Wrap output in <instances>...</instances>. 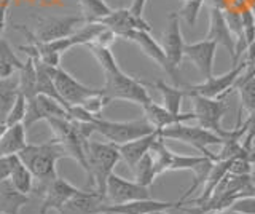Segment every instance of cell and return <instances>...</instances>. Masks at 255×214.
Instances as JSON below:
<instances>
[{
	"mask_svg": "<svg viewBox=\"0 0 255 214\" xmlns=\"http://www.w3.org/2000/svg\"><path fill=\"white\" fill-rule=\"evenodd\" d=\"M207 158H214V160H219L217 157H207V155H182V154H175L172 152L171 155V163H169V171H183L188 170L191 171L198 166L199 163H203Z\"/></svg>",
	"mask_w": 255,
	"mask_h": 214,
	"instance_id": "1f68e13d",
	"label": "cell"
},
{
	"mask_svg": "<svg viewBox=\"0 0 255 214\" xmlns=\"http://www.w3.org/2000/svg\"><path fill=\"white\" fill-rule=\"evenodd\" d=\"M182 202H159L153 198H145V200L128 202L122 205H104L102 210L107 214H150L155 211H166L171 208H180Z\"/></svg>",
	"mask_w": 255,
	"mask_h": 214,
	"instance_id": "d6986e66",
	"label": "cell"
},
{
	"mask_svg": "<svg viewBox=\"0 0 255 214\" xmlns=\"http://www.w3.org/2000/svg\"><path fill=\"white\" fill-rule=\"evenodd\" d=\"M132 173H134V179L137 181L139 184L145 186V187H150L151 184H153L158 176H156V171H155L153 157H151L150 152H147L137 162V165L134 166Z\"/></svg>",
	"mask_w": 255,
	"mask_h": 214,
	"instance_id": "f546056e",
	"label": "cell"
},
{
	"mask_svg": "<svg viewBox=\"0 0 255 214\" xmlns=\"http://www.w3.org/2000/svg\"><path fill=\"white\" fill-rule=\"evenodd\" d=\"M203 3L204 0H187L185 5L179 11V16L185 19L190 27H193L196 24V19L199 16V10H201Z\"/></svg>",
	"mask_w": 255,
	"mask_h": 214,
	"instance_id": "e575fe53",
	"label": "cell"
},
{
	"mask_svg": "<svg viewBox=\"0 0 255 214\" xmlns=\"http://www.w3.org/2000/svg\"><path fill=\"white\" fill-rule=\"evenodd\" d=\"M207 40H212L217 45H222L225 48L231 59H233V66H236V37L230 30L225 16H223V10L209 6V27H207L206 37Z\"/></svg>",
	"mask_w": 255,
	"mask_h": 214,
	"instance_id": "9a60e30c",
	"label": "cell"
},
{
	"mask_svg": "<svg viewBox=\"0 0 255 214\" xmlns=\"http://www.w3.org/2000/svg\"><path fill=\"white\" fill-rule=\"evenodd\" d=\"M128 40L134 42L147 58H150L151 61H155L167 75H171L174 78V82H175V86H180V80L177 77V72H175V70L169 66L163 46L159 45L153 37H151V32H147V30H134V32L128 37Z\"/></svg>",
	"mask_w": 255,
	"mask_h": 214,
	"instance_id": "2e32d148",
	"label": "cell"
},
{
	"mask_svg": "<svg viewBox=\"0 0 255 214\" xmlns=\"http://www.w3.org/2000/svg\"><path fill=\"white\" fill-rule=\"evenodd\" d=\"M26 114H27V98L24 96L22 93H19L13 107L10 109V112H8V115L5 118V125L11 126L16 123H22L24 118H26Z\"/></svg>",
	"mask_w": 255,
	"mask_h": 214,
	"instance_id": "836d02e7",
	"label": "cell"
},
{
	"mask_svg": "<svg viewBox=\"0 0 255 214\" xmlns=\"http://www.w3.org/2000/svg\"><path fill=\"white\" fill-rule=\"evenodd\" d=\"M29 203V197L18 192L10 179L0 182V211L5 214H19V211Z\"/></svg>",
	"mask_w": 255,
	"mask_h": 214,
	"instance_id": "603a6c76",
	"label": "cell"
},
{
	"mask_svg": "<svg viewBox=\"0 0 255 214\" xmlns=\"http://www.w3.org/2000/svg\"><path fill=\"white\" fill-rule=\"evenodd\" d=\"M18 155H10V157H0V182L5 179H10V174L14 168L16 162H18Z\"/></svg>",
	"mask_w": 255,
	"mask_h": 214,
	"instance_id": "f35d334b",
	"label": "cell"
},
{
	"mask_svg": "<svg viewBox=\"0 0 255 214\" xmlns=\"http://www.w3.org/2000/svg\"><path fill=\"white\" fill-rule=\"evenodd\" d=\"M19 93V77L16 74L0 78V123H5V118Z\"/></svg>",
	"mask_w": 255,
	"mask_h": 214,
	"instance_id": "cb8c5ba5",
	"label": "cell"
},
{
	"mask_svg": "<svg viewBox=\"0 0 255 214\" xmlns=\"http://www.w3.org/2000/svg\"><path fill=\"white\" fill-rule=\"evenodd\" d=\"M35 85H37V67H35V61L29 58L24 61V66L19 70V91L26 96L27 99L34 98L37 91H35Z\"/></svg>",
	"mask_w": 255,
	"mask_h": 214,
	"instance_id": "83f0119b",
	"label": "cell"
},
{
	"mask_svg": "<svg viewBox=\"0 0 255 214\" xmlns=\"http://www.w3.org/2000/svg\"><path fill=\"white\" fill-rule=\"evenodd\" d=\"M80 189L70 184L62 178H56L50 184L43 187V200L40 206V214H46L50 211H59L72 197L77 195Z\"/></svg>",
	"mask_w": 255,
	"mask_h": 214,
	"instance_id": "e0dca14e",
	"label": "cell"
},
{
	"mask_svg": "<svg viewBox=\"0 0 255 214\" xmlns=\"http://www.w3.org/2000/svg\"><path fill=\"white\" fill-rule=\"evenodd\" d=\"M187 96L191 99V104H193V114H195V120H198L199 126H203L206 130H211L215 134H219L220 138L228 139L238 136V134H244L247 131L246 123L241 125L239 128L233 130H225L222 128V118L227 114V102L220 99V98H206L201 94H195V93H187Z\"/></svg>",
	"mask_w": 255,
	"mask_h": 214,
	"instance_id": "3957f363",
	"label": "cell"
},
{
	"mask_svg": "<svg viewBox=\"0 0 255 214\" xmlns=\"http://www.w3.org/2000/svg\"><path fill=\"white\" fill-rule=\"evenodd\" d=\"M158 136H159V130L147 134V136H142L139 139H134V141L117 146L120 155H122L125 163L129 166L131 171L134 170V166L137 165V162L140 160V158L147 152H150V149H151V146H153V142L158 139Z\"/></svg>",
	"mask_w": 255,
	"mask_h": 214,
	"instance_id": "44dd1931",
	"label": "cell"
},
{
	"mask_svg": "<svg viewBox=\"0 0 255 214\" xmlns=\"http://www.w3.org/2000/svg\"><path fill=\"white\" fill-rule=\"evenodd\" d=\"M34 181L35 179H34V176H32V173L29 171V168L18 158V162H16L14 168L10 174L11 186L18 190V192H21L22 195L29 197L32 189H34Z\"/></svg>",
	"mask_w": 255,
	"mask_h": 214,
	"instance_id": "4316f807",
	"label": "cell"
},
{
	"mask_svg": "<svg viewBox=\"0 0 255 214\" xmlns=\"http://www.w3.org/2000/svg\"><path fill=\"white\" fill-rule=\"evenodd\" d=\"M78 3L85 22H99L112 11L106 0H78Z\"/></svg>",
	"mask_w": 255,
	"mask_h": 214,
	"instance_id": "f1b7e54d",
	"label": "cell"
},
{
	"mask_svg": "<svg viewBox=\"0 0 255 214\" xmlns=\"http://www.w3.org/2000/svg\"><path fill=\"white\" fill-rule=\"evenodd\" d=\"M142 109H143V117H145V120L153 126L155 130H163V128H167V126H172L177 123H187L190 120H195L193 112L172 114L164 106L156 104L155 101H150L148 104H145Z\"/></svg>",
	"mask_w": 255,
	"mask_h": 214,
	"instance_id": "ffe728a7",
	"label": "cell"
},
{
	"mask_svg": "<svg viewBox=\"0 0 255 214\" xmlns=\"http://www.w3.org/2000/svg\"><path fill=\"white\" fill-rule=\"evenodd\" d=\"M246 69H247V62H246V59H243L225 74L204 78V82L198 83V85H180V86L187 93L201 94V96H206V98H220L233 88L236 82L239 80V77L244 74Z\"/></svg>",
	"mask_w": 255,
	"mask_h": 214,
	"instance_id": "52a82bcc",
	"label": "cell"
},
{
	"mask_svg": "<svg viewBox=\"0 0 255 214\" xmlns=\"http://www.w3.org/2000/svg\"><path fill=\"white\" fill-rule=\"evenodd\" d=\"M91 123L94 126V133H99L101 136H104L109 142L115 146L139 139L142 136H147V134L156 131L145 120V117L140 118V120H131V122H112V120H106L102 117H94Z\"/></svg>",
	"mask_w": 255,
	"mask_h": 214,
	"instance_id": "5b68a950",
	"label": "cell"
},
{
	"mask_svg": "<svg viewBox=\"0 0 255 214\" xmlns=\"http://www.w3.org/2000/svg\"><path fill=\"white\" fill-rule=\"evenodd\" d=\"M145 86H153L156 88L163 96V106L172 114H180V106H182V99L187 96V91L182 88V86H171L163 80H156L153 83H145L142 82Z\"/></svg>",
	"mask_w": 255,
	"mask_h": 214,
	"instance_id": "d4e9b609",
	"label": "cell"
},
{
	"mask_svg": "<svg viewBox=\"0 0 255 214\" xmlns=\"http://www.w3.org/2000/svg\"><path fill=\"white\" fill-rule=\"evenodd\" d=\"M11 0H0V38H3L5 26H6V14H8V6H10Z\"/></svg>",
	"mask_w": 255,
	"mask_h": 214,
	"instance_id": "ab89813d",
	"label": "cell"
},
{
	"mask_svg": "<svg viewBox=\"0 0 255 214\" xmlns=\"http://www.w3.org/2000/svg\"><path fill=\"white\" fill-rule=\"evenodd\" d=\"M99 22L109 27L117 37L126 38V40L134 30H147V32H151V26L143 19V16H137L129 8L112 10L110 14L102 18Z\"/></svg>",
	"mask_w": 255,
	"mask_h": 214,
	"instance_id": "7c38bea8",
	"label": "cell"
},
{
	"mask_svg": "<svg viewBox=\"0 0 255 214\" xmlns=\"http://www.w3.org/2000/svg\"><path fill=\"white\" fill-rule=\"evenodd\" d=\"M251 8H252V11L255 13V0H252V5H251Z\"/></svg>",
	"mask_w": 255,
	"mask_h": 214,
	"instance_id": "bcb514c9",
	"label": "cell"
},
{
	"mask_svg": "<svg viewBox=\"0 0 255 214\" xmlns=\"http://www.w3.org/2000/svg\"><path fill=\"white\" fill-rule=\"evenodd\" d=\"M107 205L106 195L98 190H80L58 211L59 214H98L102 206Z\"/></svg>",
	"mask_w": 255,
	"mask_h": 214,
	"instance_id": "ac0fdd59",
	"label": "cell"
},
{
	"mask_svg": "<svg viewBox=\"0 0 255 214\" xmlns=\"http://www.w3.org/2000/svg\"><path fill=\"white\" fill-rule=\"evenodd\" d=\"M29 144L26 139V126L24 123H16L6 126V130L0 136V157L18 155Z\"/></svg>",
	"mask_w": 255,
	"mask_h": 214,
	"instance_id": "7402d4cb",
	"label": "cell"
},
{
	"mask_svg": "<svg viewBox=\"0 0 255 214\" xmlns=\"http://www.w3.org/2000/svg\"><path fill=\"white\" fill-rule=\"evenodd\" d=\"M214 162H217V160H214V158H207V160H204L203 163H199L198 166H195V168L191 170V173H193V184H191V187L182 195L180 202H183L187 197H190L191 194H193L195 190H198L201 186H204V182H206L207 176H209V173L212 170Z\"/></svg>",
	"mask_w": 255,
	"mask_h": 214,
	"instance_id": "d6a6232c",
	"label": "cell"
},
{
	"mask_svg": "<svg viewBox=\"0 0 255 214\" xmlns=\"http://www.w3.org/2000/svg\"><path fill=\"white\" fill-rule=\"evenodd\" d=\"M0 214H5V213H2V211H0Z\"/></svg>",
	"mask_w": 255,
	"mask_h": 214,
	"instance_id": "c3c4849f",
	"label": "cell"
},
{
	"mask_svg": "<svg viewBox=\"0 0 255 214\" xmlns=\"http://www.w3.org/2000/svg\"><path fill=\"white\" fill-rule=\"evenodd\" d=\"M228 210H233L243 214H255V195L241 197L230 206Z\"/></svg>",
	"mask_w": 255,
	"mask_h": 214,
	"instance_id": "74e56055",
	"label": "cell"
},
{
	"mask_svg": "<svg viewBox=\"0 0 255 214\" xmlns=\"http://www.w3.org/2000/svg\"><path fill=\"white\" fill-rule=\"evenodd\" d=\"M161 46L166 53L169 66L177 72L180 62L183 59V46H185V42H183V37H182V30H180L179 13L167 14V26L163 34Z\"/></svg>",
	"mask_w": 255,
	"mask_h": 214,
	"instance_id": "4fadbf2b",
	"label": "cell"
},
{
	"mask_svg": "<svg viewBox=\"0 0 255 214\" xmlns=\"http://www.w3.org/2000/svg\"><path fill=\"white\" fill-rule=\"evenodd\" d=\"M252 165L254 163L246 155H238L235 158H231L228 173L235 174V176H249L252 173Z\"/></svg>",
	"mask_w": 255,
	"mask_h": 214,
	"instance_id": "8d00e7d4",
	"label": "cell"
},
{
	"mask_svg": "<svg viewBox=\"0 0 255 214\" xmlns=\"http://www.w3.org/2000/svg\"><path fill=\"white\" fill-rule=\"evenodd\" d=\"M246 126H247L246 133L255 138V112L249 115V118H247V122H246Z\"/></svg>",
	"mask_w": 255,
	"mask_h": 214,
	"instance_id": "b9f144b4",
	"label": "cell"
},
{
	"mask_svg": "<svg viewBox=\"0 0 255 214\" xmlns=\"http://www.w3.org/2000/svg\"><path fill=\"white\" fill-rule=\"evenodd\" d=\"M159 134L164 139H172V141H179L183 144H188L191 147L198 149L203 155L207 157H217L209 152L211 146H222L225 139L220 138L219 134H215L211 130H206L203 126H190L185 123H177L172 126H167V128L159 130Z\"/></svg>",
	"mask_w": 255,
	"mask_h": 214,
	"instance_id": "8992f818",
	"label": "cell"
},
{
	"mask_svg": "<svg viewBox=\"0 0 255 214\" xmlns=\"http://www.w3.org/2000/svg\"><path fill=\"white\" fill-rule=\"evenodd\" d=\"M251 178H252V192L255 195V166L252 168V174H251Z\"/></svg>",
	"mask_w": 255,
	"mask_h": 214,
	"instance_id": "ee69618b",
	"label": "cell"
},
{
	"mask_svg": "<svg viewBox=\"0 0 255 214\" xmlns=\"http://www.w3.org/2000/svg\"><path fill=\"white\" fill-rule=\"evenodd\" d=\"M238 93H239V99H241V107H239V114L241 115L243 110H246L247 114H254L255 112V77L247 78L244 82H239L236 85Z\"/></svg>",
	"mask_w": 255,
	"mask_h": 214,
	"instance_id": "4dcf8cb0",
	"label": "cell"
},
{
	"mask_svg": "<svg viewBox=\"0 0 255 214\" xmlns=\"http://www.w3.org/2000/svg\"><path fill=\"white\" fill-rule=\"evenodd\" d=\"M120 160H122V155L115 144L90 141L88 144V168H90L88 178H90V184L94 187V190L106 195L107 179L114 173V168Z\"/></svg>",
	"mask_w": 255,
	"mask_h": 214,
	"instance_id": "277c9868",
	"label": "cell"
},
{
	"mask_svg": "<svg viewBox=\"0 0 255 214\" xmlns=\"http://www.w3.org/2000/svg\"><path fill=\"white\" fill-rule=\"evenodd\" d=\"M107 205H122L135 200H145L150 197L148 187L139 184L137 181H128L118 174L112 173L106 186Z\"/></svg>",
	"mask_w": 255,
	"mask_h": 214,
	"instance_id": "30bf717a",
	"label": "cell"
},
{
	"mask_svg": "<svg viewBox=\"0 0 255 214\" xmlns=\"http://www.w3.org/2000/svg\"><path fill=\"white\" fill-rule=\"evenodd\" d=\"M217 46V43L207 40V38L193 43H185V46H183V59H188L198 69V72L203 75V78H209L212 77Z\"/></svg>",
	"mask_w": 255,
	"mask_h": 214,
	"instance_id": "5bb4252c",
	"label": "cell"
},
{
	"mask_svg": "<svg viewBox=\"0 0 255 214\" xmlns=\"http://www.w3.org/2000/svg\"><path fill=\"white\" fill-rule=\"evenodd\" d=\"M19 160L27 166L29 171L37 182L42 184V189L58 178L56 165L58 160L67 157L62 146L54 138L48 139L43 144H27L18 154Z\"/></svg>",
	"mask_w": 255,
	"mask_h": 214,
	"instance_id": "6da1fadb",
	"label": "cell"
},
{
	"mask_svg": "<svg viewBox=\"0 0 255 214\" xmlns=\"http://www.w3.org/2000/svg\"><path fill=\"white\" fill-rule=\"evenodd\" d=\"M48 69H50V74H51L53 80H54L56 90H58L59 96L64 99V102L67 104V107L82 106L88 98L99 91L98 88H90V86H86L82 82H78L75 77H72L67 70H64L61 66L48 67Z\"/></svg>",
	"mask_w": 255,
	"mask_h": 214,
	"instance_id": "9c48e42d",
	"label": "cell"
},
{
	"mask_svg": "<svg viewBox=\"0 0 255 214\" xmlns=\"http://www.w3.org/2000/svg\"><path fill=\"white\" fill-rule=\"evenodd\" d=\"M98 214H107V213H104V211H101V213H98Z\"/></svg>",
	"mask_w": 255,
	"mask_h": 214,
	"instance_id": "7dc6e473",
	"label": "cell"
},
{
	"mask_svg": "<svg viewBox=\"0 0 255 214\" xmlns=\"http://www.w3.org/2000/svg\"><path fill=\"white\" fill-rule=\"evenodd\" d=\"M206 214H243V213H238L233 210H222V211H212V213H206Z\"/></svg>",
	"mask_w": 255,
	"mask_h": 214,
	"instance_id": "7bdbcfd3",
	"label": "cell"
},
{
	"mask_svg": "<svg viewBox=\"0 0 255 214\" xmlns=\"http://www.w3.org/2000/svg\"><path fill=\"white\" fill-rule=\"evenodd\" d=\"M107 104H109V101L106 99V96H104L102 90H99L98 93H94L93 96L88 98L82 104V107L94 117H102V109Z\"/></svg>",
	"mask_w": 255,
	"mask_h": 214,
	"instance_id": "d590c367",
	"label": "cell"
},
{
	"mask_svg": "<svg viewBox=\"0 0 255 214\" xmlns=\"http://www.w3.org/2000/svg\"><path fill=\"white\" fill-rule=\"evenodd\" d=\"M145 5H147V0H132L129 10L134 14H137V16H143V10H145Z\"/></svg>",
	"mask_w": 255,
	"mask_h": 214,
	"instance_id": "60d3db41",
	"label": "cell"
},
{
	"mask_svg": "<svg viewBox=\"0 0 255 214\" xmlns=\"http://www.w3.org/2000/svg\"><path fill=\"white\" fill-rule=\"evenodd\" d=\"M83 16H42L37 18V30L30 34L32 38L38 42H53L58 38H64L72 35L78 26H83Z\"/></svg>",
	"mask_w": 255,
	"mask_h": 214,
	"instance_id": "ba28073f",
	"label": "cell"
},
{
	"mask_svg": "<svg viewBox=\"0 0 255 214\" xmlns=\"http://www.w3.org/2000/svg\"><path fill=\"white\" fill-rule=\"evenodd\" d=\"M102 70L104 75H106V85L101 90L109 102L120 99V101H129L143 107L150 101H153L147 91V86L140 80H135L134 77L125 74L120 69L118 62Z\"/></svg>",
	"mask_w": 255,
	"mask_h": 214,
	"instance_id": "7a4b0ae2",
	"label": "cell"
},
{
	"mask_svg": "<svg viewBox=\"0 0 255 214\" xmlns=\"http://www.w3.org/2000/svg\"><path fill=\"white\" fill-rule=\"evenodd\" d=\"M24 66V61L16 56L11 45L5 38H0V78L11 77L19 72Z\"/></svg>",
	"mask_w": 255,
	"mask_h": 214,
	"instance_id": "484cf974",
	"label": "cell"
},
{
	"mask_svg": "<svg viewBox=\"0 0 255 214\" xmlns=\"http://www.w3.org/2000/svg\"><path fill=\"white\" fill-rule=\"evenodd\" d=\"M183 2H187V0H183Z\"/></svg>",
	"mask_w": 255,
	"mask_h": 214,
	"instance_id": "681fc988",
	"label": "cell"
},
{
	"mask_svg": "<svg viewBox=\"0 0 255 214\" xmlns=\"http://www.w3.org/2000/svg\"><path fill=\"white\" fill-rule=\"evenodd\" d=\"M54 117L70 118L69 110L66 109V106L61 104L59 101H56L50 96H45V94H35L34 98L27 99V114L22 123L27 130L37 122H42V120L46 122Z\"/></svg>",
	"mask_w": 255,
	"mask_h": 214,
	"instance_id": "8fae6325",
	"label": "cell"
},
{
	"mask_svg": "<svg viewBox=\"0 0 255 214\" xmlns=\"http://www.w3.org/2000/svg\"><path fill=\"white\" fill-rule=\"evenodd\" d=\"M150 214H167L166 211H155V213H150Z\"/></svg>",
	"mask_w": 255,
	"mask_h": 214,
	"instance_id": "f6af8a7d",
	"label": "cell"
}]
</instances>
